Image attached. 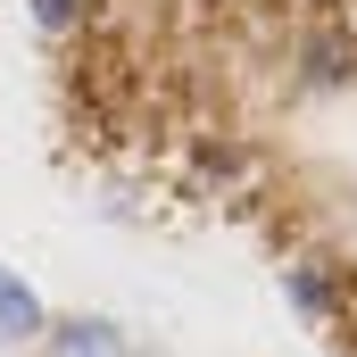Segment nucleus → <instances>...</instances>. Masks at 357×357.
I'll use <instances>...</instances> for the list:
<instances>
[{"mask_svg": "<svg viewBox=\"0 0 357 357\" xmlns=\"http://www.w3.org/2000/svg\"><path fill=\"white\" fill-rule=\"evenodd\" d=\"M282 299H291L307 324H341L349 299H357V282H349V266H333V258H291V266H282Z\"/></svg>", "mask_w": 357, "mask_h": 357, "instance_id": "nucleus-1", "label": "nucleus"}, {"mask_svg": "<svg viewBox=\"0 0 357 357\" xmlns=\"http://www.w3.org/2000/svg\"><path fill=\"white\" fill-rule=\"evenodd\" d=\"M349 75H357V33L349 25H316L299 42V84L307 91H341Z\"/></svg>", "mask_w": 357, "mask_h": 357, "instance_id": "nucleus-2", "label": "nucleus"}, {"mask_svg": "<svg viewBox=\"0 0 357 357\" xmlns=\"http://www.w3.org/2000/svg\"><path fill=\"white\" fill-rule=\"evenodd\" d=\"M42 324H50L42 291H33L17 266H0V349H33V341H42Z\"/></svg>", "mask_w": 357, "mask_h": 357, "instance_id": "nucleus-3", "label": "nucleus"}, {"mask_svg": "<svg viewBox=\"0 0 357 357\" xmlns=\"http://www.w3.org/2000/svg\"><path fill=\"white\" fill-rule=\"evenodd\" d=\"M42 349L50 357H133L125 333L108 316H67V324H42Z\"/></svg>", "mask_w": 357, "mask_h": 357, "instance_id": "nucleus-4", "label": "nucleus"}, {"mask_svg": "<svg viewBox=\"0 0 357 357\" xmlns=\"http://www.w3.org/2000/svg\"><path fill=\"white\" fill-rule=\"evenodd\" d=\"M33 8V33L42 42H84L91 25L108 17V0H25Z\"/></svg>", "mask_w": 357, "mask_h": 357, "instance_id": "nucleus-5", "label": "nucleus"}]
</instances>
